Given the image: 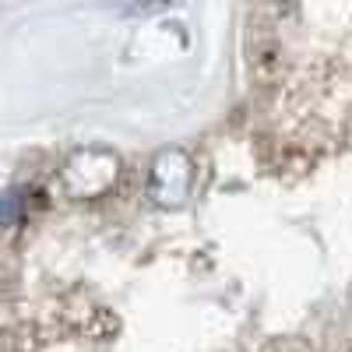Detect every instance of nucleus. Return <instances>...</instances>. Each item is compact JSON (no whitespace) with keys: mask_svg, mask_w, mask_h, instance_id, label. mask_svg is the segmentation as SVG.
<instances>
[{"mask_svg":"<svg viewBox=\"0 0 352 352\" xmlns=\"http://www.w3.org/2000/svg\"><path fill=\"white\" fill-rule=\"evenodd\" d=\"M120 155L106 144H81L60 166V187L71 201H99L120 184Z\"/></svg>","mask_w":352,"mask_h":352,"instance_id":"nucleus-1","label":"nucleus"},{"mask_svg":"<svg viewBox=\"0 0 352 352\" xmlns=\"http://www.w3.org/2000/svg\"><path fill=\"white\" fill-rule=\"evenodd\" d=\"M197 184V162L187 148H162L148 162V180H144V197L159 212H180L194 197Z\"/></svg>","mask_w":352,"mask_h":352,"instance_id":"nucleus-2","label":"nucleus"},{"mask_svg":"<svg viewBox=\"0 0 352 352\" xmlns=\"http://www.w3.org/2000/svg\"><path fill=\"white\" fill-rule=\"evenodd\" d=\"M28 197H32V190H25V187L8 190L4 197H0V226H14V222H21V215L28 212Z\"/></svg>","mask_w":352,"mask_h":352,"instance_id":"nucleus-3","label":"nucleus"},{"mask_svg":"<svg viewBox=\"0 0 352 352\" xmlns=\"http://www.w3.org/2000/svg\"><path fill=\"white\" fill-rule=\"evenodd\" d=\"M166 4H176V0H148V4H131L127 14H144V11H155V8H166Z\"/></svg>","mask_w":352,"mask_h":352,"instance_id":"nucleus-4","label":"nucleus"}]
</instances>
